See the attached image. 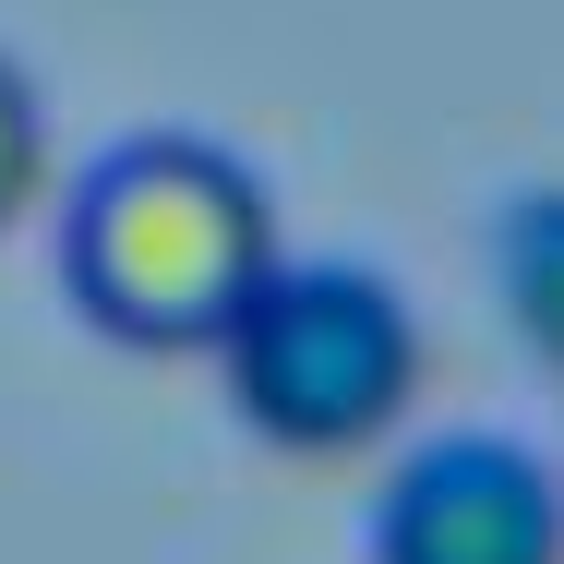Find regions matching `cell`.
Returning a JSON list of instances; mask_svg holds the SVG:
<instances>
[{"label":"cell","mask_w":564,"mask_h":564,"mask_svg":"<svg viewBox=\"0 0 564 564\" xmlns=\"http://www.w3.org/2000/svg\"><path fill=\"white\" fill-rule=\"evenodd\" d=\"M264 264H276V205L205 132L109 144L61 217V276L120 348H217Z\"/></svg>","instance_id":"cell-1"},{"label":"cell","mask_w":564,"mask_h":564,"mask_svg":"<svg viewBox=\"0 0 564 564\" xmlns=\"http://www.w3.org/2000/svg\"><path fill=\"white\" fill-rule=\"evenodd\" d=\"M205 360H217L228 409L289 456H360L421 397V325L372 264H289L276 252Z\"/></svg>","instance_id":"cell-2"},{"label":"cell","mask_w":564,"mask_h":564,"mask_svg":"<svg viewBox=\"0 0 564 564\" xmlns=\"http://www.w3.org/2000/svg\"><path fill=\"white\" fill-rule=\"evenodd\" d=\"M372 564H564V492L541 456L492 445V433L433 445L384 480Z\"/></svg>","instance_id":"cell-3"},{"label":"cell","mask_w":564,"mask_h":564,"mask_svg":"<svg viewBox=\"0 0 564 564\" xmlns=\"http://www.w3.org/2000/svg\"><path fill=\"white\" fill-rule=\"evenodd\" d=\"M36 193H48V109H36V85L0 61V240L36 217Z\"/></svg>","instance_id":"cell-4"}]
</instances>
